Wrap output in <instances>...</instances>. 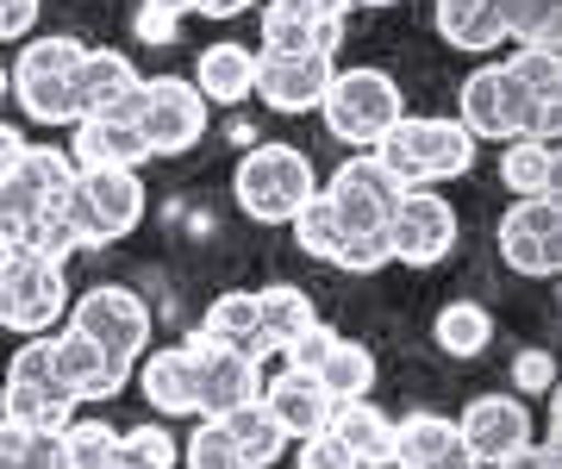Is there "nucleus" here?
Returning a JSON list of instances; mask_svg holds the SVG:
<instances>
[{
    "label": "nucleus",
    "mask_w": 562,
    "mask_h": 469,
    "mask_svg": "<svg viewBox=\"0 0 562 469\" xmlns=\"http://www.w3.org/2000/svg\"><path fill=\"white\" fill-rule=\"evenodd\" d=\"M475 150L482 144L469 138L457 120H443V113H401L369 157L406 194V188H443V182H457V176H469L475 169Z\"/></svg>",
    "instance_id": "obj_1"
},
{
    "label": "nucleus",
    "mask_w": 562,
    "mask_h": 469,
    "mask_svg": "<svg viewBox=\"0 0 562 469\" xmlns=\"http://www.w3.org/2000/svg\"><path fill=\"white\" fill-rule=\"evenodd\" d=\"M313 194H319V169H313L301 144H281V138L250 144L238 169H232V201L257 225H288Z\"/></svg>",
    "instance_id": "obj_2"
},
{
    "label": "nucleus",
    "mask_w": 562,
    "mask_h": 469,
    "mask_svg": "<svg viewBox=\"0 0 562 469\" xmlns=\"http://www.w3.org/2000/svg\"><path fill=\"white\" fill-rule=\"evenodd\" d=\"M557 113L562 107L531 101L501 63L469 69L457 88V125L475 144H513V138H557Z\"/></svg>",
    "instance_id": "obj_3"
},
{
    "label": "nucleus",
    "mask_w": 562,
    "mask_h": 469,
    "mask_svg": "<svg viewBox=\"0 0 562 469\" xmlns=\"http://www.w3.org/2000/svg\"><path fill=\"white\" fill-rule=\"evenodd\" d=\"M88 57V44L69 38V32H50V38H25V51L7 69V94L20 101V120L32 125H76V69Z\"/></svg>",
    "instance_id": "obj_4"
},
{
    "label": "nucleus",
    "mask_w": 562,
    "mask_h": 469,
    "mask_svg": "<svg viewBox=\"0 0 562 469\" xmlns=\"http://www.w3.org/2000/svg\"><path fill=\"white\" fill-rule=\"evenodd\" d=\"M63 213L76 225V245L81 250H101L120 245L144 225L150 213V188H144L138 169H76V182L63 194Z\"/></svg>",
    "instance_id": "obj_5"
},
{
    "label": "nucleus",
    "mask_w": 562,
    "mask_h": 469,
    "mask_svg": "<svg viewBox=\"0 0 562 469\" xmlns=\"http://www.w3.org/2000/svg\"><path fill=\"white\" fill-rule=\"evenodd\" d=\"M401 113H406L401 82H394L387 69H369V63L331 69V88H325V101H319L325 132H331L338 144H350V150H375L382 132L401 120Z\"/></svg>",
    "instance_id": "obj_6"
},
{
    "label": "nucleus",
    "mask_w": 562,
    "mask_h": 469,
    "mask_svg": "<svg viewBox=\"0 0 562 469\" xmlns=\"http://www.w3.org/2000/svg\"><path fill=\"white\" fill-rule=\"evenodd\" d=\"M63 320H69L76 338H88L106 364H120V369L138 364L144 350H150V332H157L150 301H144L138 288H125V282H101V288H88V294H76Z\"/></svg>",
    "instance_id": "obj_7"
},
{
    "label": "nucleus",
    "mask_w": 562,
    "mask_h": 469,
    "mask_svg": "<svg viewBox=\"0 0 562 469\" xmlns=\"http://www.w3.org/2000/svg\"><path fill=\"white\" fill-rule=\"evenodd\" d=\"M132 125L150 144V157H188L206 138V101L188 76H144L138 101H132Z\"/></svg>",
    "instance_id": "obj_8"
},
{
    "label": "nucleus",
    "mask_w": 562,
    "mask_h": 469,
    "mask_svg": "<svg viewBox=\"0 0 562 469\" xmlns=\"http://www.w3.org/2000/svg\"><path fill=\"white\" fill-rule=\"evenodd\" d=\"M387 264H406V269H438L462 238V220L457 206L443 201L438 188H406L394 213H387Z\"/></svg>",
    "instance_id": "obj_9"
},
{
    "label": "nucleus",
    "mask_w": 562,
    "mask_h": 469,
    "mask_svg": "<svg viewBox=\"0 0 562 469\" xmlns=\"http://www.w3.org/2000/svg\"><path fill=\"white\" fill-rule=\"evenodd\" d=\"M525 445H538V413L525 407V394H506V388H494V394H475L469 407H462L457 420V450L469 457V464H506V457H519Z\"/></svg>",
    "instance_id": "obj_10"
},
{
    "label": "nucleus",
    "mask_w": 562,
    "mask_h": 469,
    "mask_svg": "<svg viewBox=\"0 0 562 469\" xmlns=\"http://www.w3.org/2000/svg\"><path fill=\"white\" fill-rule=\"evenodd\" d=\"M325 206L338 213L344 238H382L387 232V213L401 201V188L387 182V169L369 157V150H350V164L331 169V182H319Z\"/></svg>",
    "instance_id": "obj_11"
},
{
    "label": "nucleus",
    "mask_w": 562,
    "mask_h": 469,
    "mask_svg": "<svg viewBox=\"0 0 562 469\" xmlns=\"http://www.w3.org/2000/svg\"><path fill=\"white\" fill-rule=\"evenodd\" d=\"M63 313H69V276H63V264L25 257L20 269L0 276V332L44 338V332H57Z\"/></svg>",
    "instance_id": "obj_12"
},
{
    "label": "nucleus",
    "mask_w": 562,
    "mask_h": 469,
    "mask_svg": "<svg viewBox=\"0 0 562 469\" xmlns=\"http://www.w3.org/2000/svg\"><path fill=\"white\" fill-rule=\"evenodd\" d=\"M501 257L513 276H557L562 269V201L538 194V201H513L501 213Z\"/></svg>",
    "instance_id": "obj_13"
},
{
    "label": "nucleus",
    "mask_w": 562,
    "mask_h": 469,
    "mask_svg": "<svg viewBox=\"0 0 562 469\" xmlns=\"http://www.w3.org/2000/svg\"><path fill=\"white\" fill-rule=\"evenodd\" d=\"M181 350L194 357V420H225L232 407L257 401L262 364H250V357H238V350L206 345L201 332H188V338H181Z\"/></svg>",
    "instance_id": "obj_14"
},
{
    "label": "nucleus",
    "mask_w": 562,
    "mask_h": 469,
    "mask_svg": "<svg viewBox=\"0 0 562 469\" xmlns=\"http://www.w3.org/2000/svg\"><path fill=\"white\" fill-rule=\"evenodd\" d=\"M331 69H338V57H262L257 51V94L269 113H319V101H325V88H331Z\"/></svg>",
    "instance_id": "obj_15"
},
{
    "label": "nucleus",
    "mask_w": 562,
    "mask_h": 469,
    "mask_svg": "<svg viewBox=\"0 0 562 469\" xmlns=\"http://www.w3.org/2000/svg\"><path fill=\"white\" fill-rule=\"evenodd\" d=\"M138 63L125 57V51H94L88 44V57H81V69H76V113L81 120H132V101H138Z\"/></svg>",
    "instance_id": "obj_16"
},
{
    "label": "nucleus",
    "mask_w": 562,
    "mask_h": 469,
    "mask_svg": "<svg viewBox=\"0 0 562 469\" xmlns=\"http://www.w3.org/2000/svg\"><path fill=\"white\" fill-rule=\"evenodd\" d=\"M257 38L262 57H338L344 20H313L301 0H262L257 7Z\"/></svg>",
    "instance_id": "obj_17"
},
{
    "label": "nucleus",
    "mask_w": 562,
    "mask_h": 469,
    "mask_svg": "<svg viewBox=\"0 0 562 469\" xmlns=\"http://www.w3.org/2000/svg\"><path fill=\"white\" fill-rule=\"evenodd\" d=\"M257 401L276 413V426L288 432V445L306 438V432L331 426V394H325L319 376H306V369H276V376L257 388Z\"/></svg>",
    "instance_id": "obj_18"
},
{
    "label": "nucleus",
    "mask_w": 562,
    "mask_h": 469,
    "mask_svg": "<svg viewBox=\"0 0 562 469\" xmlns=\"http://www.w3.org/2000/svg\"><path fill=\"white\" fill-rule=\"evenodd\" d=\"M69 164L76 169H144L150 164V144L138 138L132 120H76L69 125Z\"/></svg>",
    "instance_id": "obj_19"
},
{
    "label": "nucleus",
    "mask_w": 562,
    "mask_h": 469,
    "mask_svg": "<svg viewBox=\"0 0 562 469\" xmlns=\"http://www.w3.org/2000/svg\"><path fill=\"white\" fill-rule=\"evenodd\" d=\"M132 369H138V388H144V401H150L157 420H194V357L181 345L144 350Z\"/></svg>",
    "instance_id": "obj_20"
},
{
    "label": "nucleus",
    "mask_w": 562,
    "mask_h": 469,
    "mask_svg": "<svg viewBox=\"0 0 562 469\" xmlns=\"http://www.w3.org/2000/svg\"><path fill=\"white\" fill-rule=\"evenodd\" d=\"M206 338V345L220 350H238V357H250V364H269L276 350L262 345V326H257V294L250 288H225V294H213L201 313V326H194Z\"/></svg>",
    "instance_id": "obj_21"
},
{
    "label": "nucleus",
    "mask_w": 562,
    "mask_h": 469,
    "mask_svg": "<svg viewBox=\"0 0 562 469\" xmlns=\"http://www.w3.org/2000/svg\"><path fill=\"white\" fill-rule=\"evenodd\" d=\"M188 82L201 88L206 107H244L250 88H257V51L238 44V38L206 44L201 57H194V76H188Z\"/></svg>",
    "instance_id": "obj_22"
},
{
    "label": "nucleus",
    "mask_w": 562,
    "mask_h": 469,
    "mask_svg": "<svg viewBox=\"0 0 562 469\" xmlns=\"http://www.w3.org/2000/svg\"><path fill=\"white\" fill-rule=\"evenodd\" d=\"M57 376L63 388H69V401H113V394H125V382H132V369L106 364L101 350L88 345V338H76V332L63 326L57 332Z\"/></svg>",
    "instance_id": "obj_23"
},
{
    "label": "nucleus",
    "mask_w": 562,
    "mask_h": 469,
    "mask_svg": "<svg viewBox=\"0 0 562 469\" xmlns=\"http://www.w3.org/2000/svg\"><path fill=\"white\" fill-rule=\"evenodd\" d=\"M331 438L357 457V469H394V413H382L375 401L331 407Z\"/></svg>",
    "instance_id": "obj_24"
},
{
    "label": "nucleus",
    "mask_w": 562,
    "mask_h": 469,
    "mask_svg": "<svg viewBox=\"0 0 562 469\" xmlns=\"http://www.w3.org/2000/svg\"><path fill=\"white\" fill-rule=\"evenodd\" d=\"M431 20H438V38L450 44V51H469V57H487V51L506 44L501 0H438Z\"/></svg>",
    "instance_id": "obj_25"
},
{
    "label": "nucleus",
    "mask_w": 562,
    "mask_h": 469,
    "mask_svg": "<svg viewBox=\"0 0 562 469\" xmlns=\"http://www.w3.org/2000/svg\"><path fill=\"white\" fill-rule=\"evenodd\" d=\"M257 294V326H262V345L276 350H288L294 338H301L313 320H319V306H313V294H306L301 282H269V288H250Z\"/></svg>",
    "instance_id": "obj_26"
},
{
    "label": "nucleus",
    "mask_w": 562,
    "mask_h": 469,
    "mask_svg": "<svg viewBox=\"0 0 562 469\" xmlns=\"http://www.w3.org/2000/svg\"><path fill=\"white\" fill-rule=\"evenodd\" d=\"M557 138H513L501 144V182L519 194V201H538V194H557Z\"/></svg>",
    "instance_id": "obj_27"
},
{
    "label": "nucleus",
    "mask_w": 562,
    "mask_h": 469,
    "mask_svg": "<svg viewBox=\"0 0 562 469\" xmlns=\"http://www.w3.org/2000/svg\"><path fill=\"white\" fill-rule=\"evenodd\" d=\"M443 457H457V420H443V413L394 420V469H438Z\"/></svg>",
    "instance_id": "obj_28"
},
{
    "label": "nucleus",
    "mask_w": 562,
    "mask_h": 469,
    "mask_svg": "<svg viewBox=\"0 0 562 469\" xmlns=\"http://www.w3.org/2000/svg\"><path fill=\"white\" fill-rule=\"evenodd\" d=\"M0 420H13V426H25V432H44V438H57V432L76 420V401H69L63 388L7 382V388H0Z\"/></svg>",
    "instance_id": "obj_29"
},
{
    "label": "nucleus",
    "mask_w": 562,
    "mask_h": 469,
    "mask_svg": "<svg viewBox=\"0 0 562 469\" xmlns=\"http://www.w3.org/2000/svg\"><path fill=\"white\" fill-rule=\"evenodd\" d=\"M220 426H225L232 450H238L250 469H269V464H281V457H288V432L276 426V413L262 407V401H244V407H232Z\"/></svg>",
    "instance_id": "obj_30"
},
{
    "label": "nucleus",
    "mask_w": 562,
    "mask_h": 469,
    "mask_svg": "<svg viewBox=\"0 0 562 469\" xmlns=\"http://www.w3.org/2000/svg\"><path fill=\"white\" fill-rule=\"evenodd\" d=\"M313 376H319V388L331 394V407H344V401H369V394H375V350L338 332V345L325 350V364L313 369Z\"/></svg>",
    "instance_id": "obj_31"
},
{
    "label": "nucleus",
    "mask_w": 562,
    "mask_h": 469,
    "mask_svg": "<svg viewBox=\"0 0 562 469\" xmlns=\"http://www.w3.org/2000/svg\"><path fill=\"white\" fill-rule=\"evenodd\" d=\"M431 345H438L443 357H457V364L482 357V350L494 345V313H487L482 301H450V306H438V320H431Z\"/></svg>",
    "instance_id": "obj_32"
},
{
    "label": "nucleus",
    "mask_w": 562,
    "mask_h": 469,
    "mask_svg": "<svg viewBox=\"0 0 562 469\" xmlns=\"http://www.w3.org/2000/svg\"><path fill=\"white\" fill-rule=\"evenodd\" d=\"M57 464L63 469H120V432L106 420H69L57 432Z\"/></svg>",
    "instance_id": "obj_33"
},
{
    "label": "nucleus",
    "mask_w": 562,
    "mask_h": 469,
    "mask_svg": "<svg viewBox=\"0 0 562 469\" xmlns=\"http://www.w3.org/2000/svg\"><path fill=\"white\" fill-rule=\"evenodd\" d=\"M501 69L525 88V94H531V101L562 107V44H519Z\"/></svg>",
    "instance_id": "obj_34"
},
{
    "label": "nucleus",
    "mask_w": 562,
    "mask_h": 469,
    "mask_svg": "<svg viewBox=\"0 0 562 469\" xmlns=\"http://www.w3.org/2000/svg\"><path fill=\"white\" fill-rule=\"evenodd\" d=\"M120 469H181V445L162 420H144V426L120 432Z\"/></svg>",
    "instance_id": "obj_35"
},
{
    "label": "nucleus",
    "mask_w": 562,
    "mask_h": 469,
    "mask_svg": "<svg viewBox=\"0 0 562 469\" xmlns=\"http://www.w3.org/2000/svg\"><path fill=\"white\" fill-rule=\"evenodd\" d=\"M501 32L513 44H557L562 0H501Z\"/></svg>",
    "instance_id": "obj_36"
},
{
    "label": "nucleus",
    "mask_w": 562,
    "mask_h": 469,
    "mask_svg": "<svg viewBox=\"0 0 562 469\" xmlns=\"http://www.w3.org/2000/svg\"><path fill=\"white\" fill-rule=\"evenodd\" d=\"M288 232H294V245H301L306 257H319V264H331L338 245H344V225H338V213L325 206V194H313V201L288 220Z\"/></svg>",
    "instance_id": "obj_37"
},
{
    "label": "nucleus",
    "mask_w": 562,
    "mask_h": 469,
    "mask_svg": "<svg viewBox=\"0 0 562 469\" xmlns=\"http://www.w3.org/2000/svg\"><path fill=\"white\" fill-rule=\"evenodd\" d=\"M181 469H250V464L232 450L220 420H201V426L188 432V445H181Z\"/></svg>",
    "instance_id": "obj_38"
},
{
    "label": "nucleus",
    "mask_w": 562,
    "mask_h": 469,
    "mask_svg": "<svg viewBox=\"0 0 562 469\" xmlns=\"http://www.w3.org/2000/svg\"><path fill=\"white\" fill-rule=\"evenodd\" d=\"M25 250H32V257H44V264H69V257L81 250L76 245V225H69V213H63V201L50 206L32 232H25Z\"/></svg>",
    "instance_id": "obj_39"
},
{
    "label": "nucleus",
    "mask_w": 562,
    "mask_h": 469,
    "mask_svg": "<svg viewBox=\"0 0 562 469\" xmlns=\"http://www.w3.org/2000/svg\"><path fill=\"white\" fill-rule=\"evenodd\" d=\"M288 450H294V469H357V457H350V450L331 438V426H325V432H306V438H294Z\"/></svg>",
    "instance_id": "obj_40"
},
{
    "label": "nucleus",
    "mask_w": 562,
    "mask_h": 469,
    "mask_svg": "<svg viewBox=\"0 0 562 469\" xmlns=\"http://www.w3.org/2000/svg\"><path fill=\"white\" fill-rule=\"evenodd\" d=\"M557 388V357L543 345H525L513 357V394H550Z\"/></svg>",
    "instance_id": "obj_41"
},
{
    "label": "nucleus",
    "mask_w": 562,
    "mask_h": 469,
    "mask_svg": "<svg viewBox=\"0 0 562 469\" xmlns=\"http://www.w3.org/2000/svg\"><path fill=\"white\" fill-rule=\"evenodd\" d=\"M50 445H57V438H44V432H25V426H13V420H0V469H32Z\"/></svg>",
    "instance_id": "obj_42"
},
{
    "label": "nucleus",
    "mask_w": 562,
    "mask_h": 469,
    "mask_svg": "<svg viewBox=\"0 0 562 469\" xmlns=\"http://www.w3.org/2000/svg\"><path fill=\"white\" fill-rule=\"evenodd\" d=\"M331 345H338V332L325 326V320H313V326H306L294 345L281 350V357H288V369H306V376H313V369L325 364V350H331Z\"/></svg>",
    "instance_id": "obj_43"
},
{
    "label": "nucleus",
    "mask_w": 562,
    "mask_h": 469,
    "mask_svg": "<svg viewBox=\"0 0 562 469\" xmlns=\"http://www.w3.org/2000/svg\"><path fill=\"white\" fill-rule=\"evenodd\" d=\"M331 269H350V276H375V269H387V238H344L338 257H331Z\"/></svg>",
    "instance_id": "obj_44"
},
{
    "label": "nucleus",
    "mask_w": 562,
    "mask_h": 469,
    "mask_svg": "<svg viewBox=\"0 0 562 469\" xmlns=\"http://www.w3.org/2000/svg\"><path fill=\"white\" fill-rule=\"evenodd\" d=\"M38 13H44V0H0V44H25Z\"/></svg>",
    "instance_id": "obj_45"
},
{
    "label": "nucleus",
    "mask_w": 562,
    "mask_h": 469,
    "mask_svg": "<svg viewBox=\"0 0 562 469\" xmlns=\"http://www.w3.org/2000/svg\"><path fill=\"white\" fill-rule=\"evenodd\" d=\"M132 32H138V44H176V38H181V20L138 7V13H132Z\"/></svg>",
    "instance_id": "obj_46"
},
{
    "label": "nucleus",
    "mask_w": 562,
    "mask_h": 469,
    "mask_svg": "<svg viewBox=\"0 0 562 469\" xmlns=\"http://www.w3.org/2000/svg\"><path fill=\"white\" fill-rule=\"evenodd\" d=\"M25 125L20 120H0V182H7V176H13V169H20V157H25Z\"/></svg>",
    "instance_id": "obj_47"
},
{
    "label": "nucleus",
    "mask_w": 562,
    "mask_h": 469,
    "mask_svg": "<svg viewBox=\"0 0 562 469\" xmlns=\"http://www.w3.org/2000/svg\"><path fill=\"white\" fill-rule=\"evenodd\" d=\"M250 7H262V0H188V13H206V20H238Z\"/></svg>",
    "instance_id": "obj_48"
},
{
    "label": "nucleus",
    "mask_w": 562,
    "mask_h": 469,
    "mask_svg": "<svg viewBox=\"0 0 562 469\" xmlns=\"http://www.w3.org/2000/svg\"><path fill=\"white\" fill-rule=\"evenodd\" d=\"M306 13H313V20H350V7H357V0H301Z\"/></svg>",
    "instance_id": "obj_49"
},
{
    "label": "nucleus",
    "mask_w": 562,
    "mask_h": 469,
    "mask_svg": "<svg viewBox=\"0 0 562 469\" xmlns=\"http://www.w3.org/2000/svg\"><path fill=\"white\" fill-rule=\"evenodd\" d=\"M25 257H32V250H25L20 238H0V276H7V269H20Z\"/></svg>",
    "instance_id": "obj_50"
},
{
    "label": "nucleus",
    "mask_w": 562,
    "mask_h": 469,
    "mask_svg": "<svg viewBox=\"0 0 562 469\" xmlns=\"http://www.w3.org/2000/svg\"><path fill=\"white\" fill-rule=\"evenodd\" d=\"M138 7H150V13H169V20H181V13H188V0H138Z\"/></svg>",
    "instance_id": "obj_51"
},
{
    "label": "nucleus",
    "mask_w": 562,
    "mask_h": 469,
    "mask_svg": "<svg viewBox=\"0 0 562 469\" xmlns=\"http://www.w3.org/2000/svg\"><path fill=\"white\" fill-rule=\"evenodd\" d=\"M438 469H482V464H469V457H462V450H457V457H443Z\"/></svg>",
    "instance_id": "obj_52"
},
{
    "label": "nucleus",
    "mask_w": 562,
    "mask_h": 469,
    "mask_svg": "<svg viewBox=\"0 0 562 469\" xmlns=\"http://www.w3.org/2000/svg\"><path fill=\"white\" fill-rule=\"evenodd\" d=\"M32 469H63V464H57V445L44 450V457H38V464H32Z\"/></svg>",
    "instance_id": "obj_53"
},
{
    "label": "nucleus",
    "mask_w": 562,
    "mask_h": 469,
    "mask_svg": "<svg viewBox=\"0 0 562 469\" xmlns=\"http://www.w3.org/2000/svg\"><path fill=\"white\" fill-rule=\"evenodd\" d=\"M357 7H401V0H357Z\"/></svg>",
    "instance_id": "obj_54"
},
{
    "label": "nucleus",
    "mask_w": 562,
    "mask_h": 469,
    "mask_svg": "<svg viewBox=\"0 0 562 469\" xmlns=\"http://www.w3.org/2000/svg\"><path fill=\"white\" fill-rule=\"evenodd\" d=\"M0 101H7V63H0Z\"/></svg>",
    "instance_id": "obj_55"
}]
</instances>
